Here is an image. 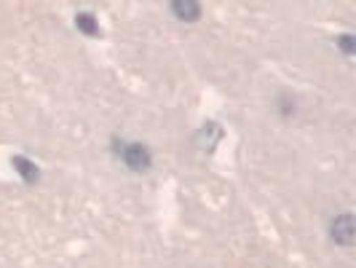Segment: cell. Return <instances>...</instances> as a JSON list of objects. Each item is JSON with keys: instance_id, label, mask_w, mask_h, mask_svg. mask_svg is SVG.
<instances>
[{"instance_id": "obj_1", "label": "cell", "mask_w": 356, "mask_h": 268, "mask_svg": "<svg viewBox=\"0 0 356 268\" xmlns=\"http://www.w3.org/2000/svg\"><path fill=\"white\" fill-rule=\"evenodd\" d=\"M121 156H123L126 166H129V169H134V172H145V169H150V150H148L145 145L129 143L123 150H121Z\"/></svg>"}, {"instance_id": "obj_2", "label": "cell", "mask_w": 356, "mask_h": 268, "mask_svg": "<svg viewBox=\"0 0 356 268\" xmlns=\"http://www.w3.org/2000/svg\"><path fill=\"white\" fill-rule=\"evenodd\" d=\"M332 239H335L337 244H343V247H351L356 239V223H354V215H340L335 217V223H332Z\"/></svg>"}, {"instance_id": "obj_3", "label": "cell", "mask_w": 356, "mask_h": 268, "mask_svg": "<svg viewBox=\"0 0 356 268\" xmlns=\"http://www.w3.org/2000/svg\"><path fill=\"white\" fill-rule=\"evenodd\" d=\"M172 11L182 21H196L201 17V6H198L196 0H175L172 3Z\"/></svg>"}, {"instance_id": "obj_4", "label": "cell", "mask_w": 356, "mask_h": 268, "mask_svg": "<svg viewBox=\"0 0 356 268\" xmlns=\"http://www.w3.org/2000/svg\"><path fill=\"white\" fill-rule=\"evenodd\" d=\"M14 169L24 177V183H38V166L24 156H14Z\"/></svg>"}, {"instance_id": "obj_5", "label": "cell", "mask_w": 356, "mask_h": 268, "mask_svg": "<svg viewBox=\"0 0 356 268\" xmlns=\"http://www.w3.org/2000/svg\"><path fill=\"white\" fill-rule=\"evenodd\" d=\"M75 27H78L80 33H86V35H99V24H97V19L91 17V14H78L75 17Z\"/></svg>"}, {"instance_id": "obj_6", "label": "cell", "mask_w": 356, "mask_h": 268, "mask_svg": "<svg viewBox=\"0 0 356 268\" xmlns=\"http://www.w3.org/2000/svg\"><path fill=\"white\" fill-rule=\"evenodd\" d=\"M337 46H340V48H343V51H346V54L351 57V54H354V51H356V46H354V35H348V33H346V35H340V38H337Z\"/></svg>"}]
</instances>
